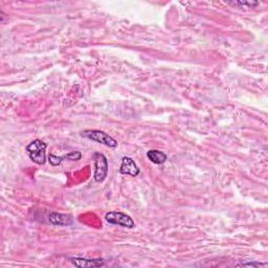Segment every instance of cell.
I'll list each match as a JSON object with an SVG mask.
<instances>
[{"mask_svg":"<svg viewBox=\"0 0 268 268\" xmlns=\"http://www.w3.org/2000/svg\"><path fill=\"white\" fill-rule=\"evenodd\" d=\"M47 144L41 140H35L25 147V151L31 161L37 165H44L46 163L45 151Z\"/></svg>","mask_w":268,"mask_h":268,"instance_id":"1","label":"cell"},{"mask_svg":"<svg viewBox=\"0 0 268 268\" xmlns=\"http://www.w3.org/2000/svg\"><path fill=\"white\" fill-rule=\"evenodd\" d=\"M81 136L86 137V139L92 142L105 144V146L109 148H117L119 144L112 136L104 131H101V130H84V131L81 132Z\"/></svg>","mask_w":268,"mask_h":268,"instance_id":"2","label":"cell"},{"mask_svg":"<svg viewBox=\"0 0 268 268\" xmlns=\"http://www.w3.org/2000/svg\"><path fill=\"white\" fill-rule=\"evenodd\" d=\"M93 163H95V174L93 178L97 183H103L108 175V170H109V165L104 154L96 152L92 155Z\"/></svg>","mask_w":268,"mask_h":268,"instance_id":"3","label":"cell"},{"mask_svg":"<svg viewBox=\"0 0 268 268\" xmlns=\"http://www.w3.org/2000/svg\"><path fill=\"white\" fill-rule=\"evenodd\" d=\"M105 219L108 223L114 224V226H120L122 227H126V228L135 227V222L131 217L122 212L111 211L105 215Z\"/></svg>","mask_w":268,"mask_h":268,"instance_id":"4","label":"cell"},{"mask_svg":"<svg viewBox=\"0 0 268 268\" xmlns=\"http://www.w3.org/2000/svg\"><path fill=\"white\" fill-rule=\"evenodd\" d=\"M120 172L121 174H123V175H129V176L135 177L141 173V170L131 157L124 156L122 158Z\"/></svg>","mask_w":268,"mask_h":268,"instance_id":"5","label":"cell"},{"mask_svg":"<svg viewBox=\"0 0 268 268\" xmlns=\"http://www.w3.org/2000/svg\"><path fill=\"white\" fill-rule=\"evenodd\" d=\"M48 222L57 227H69L74 224V217L67 214L53 212L48 215Z\"/></svg>","mask_w":268,"mask_h":268,"instance_id":"6","label":"cell"},{"mask_svg":"<svg viewBox=\"0 0 268 268\" xmlns=\"http://www.w3.org/2000/svg\"><path fill=\"white\" fill-rule=\"evenodd\" d=\"M82 158V153L80 151H72L68 154H65L63 156H57L55 154H49L48 155V162L53 166L60 165L62 162L64 161H71V162H77Z\"/></svg>","mask_w":268,"mask_h":268,"instance_id":"7","label":"cell"},{"mask_svg":"<svg viewBox=\"0 0 268 268\" xmlns=\"http://www.w3.org/2000/svg\"><path fill=\"white\" fill-rule=\"evenodd\" d=\"M72 265L80 268H86V267H101L104 266V260L103 259H85V258H70L69 259Z\"/></svg>","mask_w":268,"mask_h":268,"instance_id":"8","label":"cell"},{"mask_svg":"<svg viewBox=\"0 0 268 268\" xmlns=\"http://www.w3.org/2000/svg\"><path fill=\"white\" fill-rule=\"evenodd\" d=\"M147 157L149 158V161L152 162L155 165H163L166 162L168 159V156L165 154L164 152L158 151V150H150L147 152Z\"/></svg>","mask_w":268,"mask_h":268,"instance_id":"9","label":"cell"},{"mask_svg":"<svg viewBox=\"0 0 268 268\" xmlns=\"http://www.w3.org/2000/svg\"><path fill=\"white\" fill-rule=\"evenodd\" d=\"M237 266H251V267H266V263H260V262H243L241 264H238Z\"/></svg>","mask_w":268,"mask_h":268,"instance_id":"10","label":"cell"},{"mask_svg":"<svg viewBox=\"0 0 268 268\" xmlns=\"http://www.w3.org/2000/svg\"><path fill=\"white\" fill-rule=\"evenodd\" d=\"M233 5H242V6H256V5H259V2H233L230 3Z\"/></svg>","mask_w":268,"mask_h":268,"instance_id":"11","label":"cell"}]
</instances>
